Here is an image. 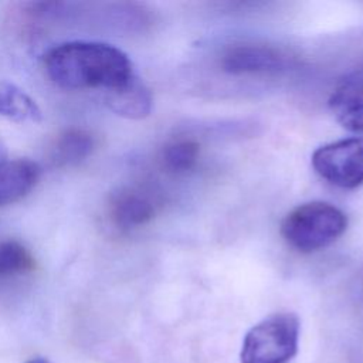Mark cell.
<instances>
[{"instance_id":"obj_1","label":"cell","mask_w":363,"mask_h":363,"mask_svg":"<svg viewBox=\"0 0 363 363\" xmlns=\"http://www.w3.org/2000/svg\"><path fill=\"white\" fill-rule=\"evenodd\" d=\"M50 79L65 89H116L135 77L129 57L101 41H67L44 55Z\"/></svg>"},{"instance_id":"obj_2","label":"cell","mask_w":363,"mask_h":363,"mask_svg":"<svg viewBox=\"0 0 363 363\" xmlns=\"http://www.w3.org/2000/svg\"><path fill=\"white\" fill-rule=\"evenodd\" d=\"M346 228L347 217L340 208L325 201H309L286 214L281 234L298 251L312 252L335 242Z\"/></svg>"},{"instance_id":"obj_3","label":"cell","mask_w":363,"mask_h":363,"mask_svg":"<svg viewBox=\"0 0 363 363\" xmlns=\"http://www.w3.org/2000/svg\"><path fill=\"white\" fill-rule=\"evenodd\" d=\"M299 318L292 312L272 313L245 335L241 363H289L298 352Z\"/></svg>"},{"instance_id":"obj_4","label":"cell","mask_w":363,"mask_h":363,"mask_svg":"<svg viewBox=\"0 0 363 363\" xmlns=\"http://www.w3.org/2000/svg\"><path fill=\"white\" fill-rule=\"evenodd\" d=\"M315 172L333 186L363 184V138H347L318 147L312 155Z\"/></svg>"},{"instance_id":"obj_5","label":"cell","mask_w":363,"mask_h":363,"mask_svg":"<svg viewBox=\"0 0 363 363\" xmlns=\"http://www.w3.org/2000/svg\"><path fill=\"white\" fill-rule=\"evenodd\" d=\"M329 108L345 129L363 132V67L339 79L329 98Z\"/></svg>"},{"instance_id":"obj_6","label":"cell","mask_w":363,"mask_h":363,"mask_svg":"<svg viewBox=\"0 0 363 363\" xmlns=\"http://www.w3.org/2000/svg\"><path fill=\"white\" fill-rule=\"evenodd\" d=\"M41 167L30 159H13L0 164V206L11 204L26 197L37 184Z\"/></svg>"},{"instance_id":"obj_7","label":"cell","mask_w":363,"mask_h":363,"mask_svg":"<svg viewBox=\"0 0 363 363\" xmlns=\"http://www.w3.org/2000/svg\"><path fill=\"white\" fill-rule=\"evenodd\" d=\"M284 58L272 48L261 45H238L228 50L223 58V68L230 74H258L278 71Z\"/></svg>"},{"instance_id":"obj_8","label":"cell","mask_w":363,"mask_h":363,"mask_svg":"<svg viewBox=\"0 0 363 363\" xmlns=\"http://www.w3.org/2000/svg\"><path fill=\"white\" fill-rule=\"evenodd\" d=\"M152 197L139 189H122L111 201V216L121 228H133L147 223L155 216Z\"/></svg>"},{"instance_id":"obj_9","label":"cell","mask_w":363,"mask_h":363,"mask_svg":"<svg viewBox=\"0 0 363 363\" xmlns=\"http://www.w3.org/2000/svg\"><path fill=\"white\" fill-rule=\"evenodd\" d=\"M105 101L112 112L128 119L147 116L153 104L149 88L136 75L122 86L108 91Z\"/></svg>"},{"instance_id":"obj_10","label":"cell","mask_w":363,"mask_h":363,"mask_svg":"<svg viewBox=\"0 0 363 363\" xmlns=\"http://www.w3.org/2000/svg\"><path fill=\"white\" fill-rule=\"evenodd\" d=\"M0 115L16 122L41 121V109L35 101L7 81H0Z\"/></svg>"},{"instance_id":"obj_11","label":"cell","mask_w":363,"mask_h":363,"mask_svg":"<svg viewBox=\"0 0 363 363\" xmlns=\"http://www.w3.org/2000/svg\"><path fill=\"white\" fill-rule=\"evenodd\" d=\"M94 149V138L82 129L65 130L55 142L52 149V160L58 166L77 164Z\"/></svg>"},{"instance_id":"obj_12","label":"cell","mask_w":363,"mask_h":363,"mask_svg":"<svg viewBox=\"0 0 363 363\" xmlns=\"http://www.w3.org/2000/svg\"><path fill=\"white\" fill-rule=\"evenodd\" d=\"M34 267L28 250L14 240L0 242V277L21 274Z\"/></svg>"},{"instance_id":"obj_13","label":"cell","mask_w":363,"mask_h":363,"mask_svg":"<svg viewBox=\"0 0 363 363\" xmlns=\"http://www.w3.org/2000/svg\"><path fill=\"white\" fill-rule=\"evenodd\" d=\"M199 159V145L193 140H176L163 150V163L173 173L191 170Z\"/></svg>"},{"instance_id":"obj_14","label":"cell","mask_w":363,"mask_h":363,"mask_svg":"<svg viewBox=\"0 0 363 363\" xmlns=\"http://www.w3.org/2000/svg\"><path fill=\"white\" fill-rule=\"evenodd\" d=\"M6 160H7V149H6V145H4L3 139L0 138V164Z\"/></svg>"},{"instance_id":"obj_15","label":"cell","mask_w":363,"mask_h":363,"mask_svg":"<svg viewBox=\"0 0 363 363\" xmlns=\"http://www.w3.org/2000/svg\"><path fill=\"white\" fill-rule=\"evenodd\" d=\"M24 363H51V362L48 359H45V357H33V359L26 360Z\"/></svg>"}]
</instances>
